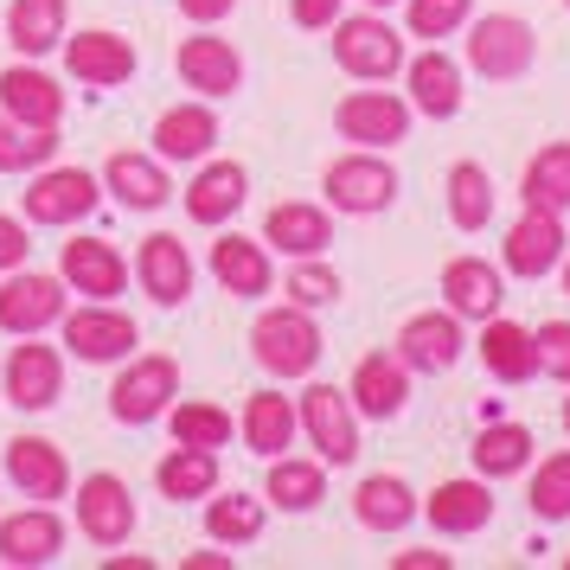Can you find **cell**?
I'll return each instance as SVG.
<instances>
[{"label":"cell","instance_id":"cell-1","mask_svg":"<svg viewBox=\"0 0 570 570\" xmlns=\"http://www.w3.org/2000/svg\"><path fill=\"white\" fill-rule=\"evenodd\" d=\"M321 353H327L321 321L308 308H295V302H276V308H263L250 321V360L269 379H308L314 365H321Z\"/></svg>","mask_w":570,"mask_h":570},{"label":"cell","instance_id":"cell-2","mask_svg":"<svg viewBox=\"0 0 570 570\" xmlns=\"http://www.w3.org/2000/svg\"><path fill=\"white\" fill-rule=\"evenodd\" d=\"M404 58H411V46H404V32L391 27L385 13H340L334 20V65L346 71L353 83H391L404 78Z\"/></svg>","mask_w":570,"mask_h":570},{"label":"cell","instance_id":"cell-3","mask_svg":"<svg viewBox=\"0 0 570 570\" xmlns=\"http://www.w3.org/2000/svg\"><path fill=\"white\" fill-rule=\"evenodd\" d=\"M321 199L334 206V218H379V212L397 206V167L379 148H346V155L327 160Z\"/></svg>","mask_w":570,"mask_h":570},{"label":"cell","instance_id":"cell-4","mask_svg":"<svg viewBox=\"0 0 570 570\" xmlns=\"http://www.w3.org/2000/svg\"><path fill=\"white\" fill-rule=\"evenodd\" d=\"M97 206H104V174L58 167V160H46L39 174H27V193H20V218L27 225H46V232H71Z\"/></svg>","mask_w":570,"mask_h":570},{"label":"cell","instance_id":"cell-5","mask_svg":"<svg viewBox=\"0 0 570 570\" xmlns=\"http://www.w3.org/2000/svg\"><path fill=\"white\" fill-rule=\"evenodd\" d=\"M180 397V360L174 353H129L122 372L109 379V416L122 430H148Z\"/></svg>","mask_w":570,"mask_h":570},{"label":"cell","instance_id":"cell-6","mask_svg":"<svg viewBox=\"0 0 570 570\" xmlns=\"http://www.w3.org/2000/svg\"><path fill=\"white\" fill-rule=\"evenodd\" d=\"M416 109L404 90H385V83H360V90H346L334 104V135L340 141H353V148H379L391 155L404 135H411Z\"/></svg>","mask_w":570,"mask_h":570},{"label":"cell","instance_id":"cell-7","mask_svg":"<svg viewBox=\"0 0 570 570\" xmlns=\"http://www.w3.org/2000/svg\"><path fill=\"white\" fill-rule=\"evenodd\" d=\"M539 65V32L519 13H474L468 20V71L488 83H519Z\"/></svg>","mask_w":570,"mask_h":570},{"label":"cell","instance_id":"cell-8","mask_svg":"<svg viewBox=\"0 0 570 570\" xmlns=\"http://www.w3.org/2000/svg\"><path fill=\"white\" fill-rule=\"evenodd\" d=\"M58 340H65V353L83 360V365H122L135 346H141V327H135V314L116 308V302H83V308H65Z\"/></svg>","mask_w":570,"mask_h":570},{"label":"cell","instance_id":"cell-9","mask_svg":"<svg viewBox=\"0 0 570 570\" xmlns=\"http://www.w3.org/2000/svg\"><path fill=\"white\" fill-rule=\"evenodd\" d=\"M58 58H65V78H71V83H90V90H122V83H135V71H141L135 39H129V32H116V27L65 32Z\"/></svg>","mask_w":570,"mask_h":570},{"label":"cell","instance_id":"cell-10","mask_svg":"<svg viewBox=\"0 0 570 570\" xmlns=\"http://www.w3.org/2000/svg\"><path fill=\"white\" fill-rule=\"evenodd\" d=\"M295 416H302V436L314 442V455L327 468H353L360 462V411L340 385H321L314 379L302 397H295Z\"/></svg>","mask_w":570,"mask_h":570},{"label":"cell","instance_id":"cell-11","mask_svg":"<svg viewBox=\"0 0 570 570\" xmlns=\"http://www.w3.org/2000/svg\"><path fill=\"white\" fill-rule=\"evenodd\" d=\"M71 308V288L65 276H46V269H7L0 276V334L27 340V334H52Z\"/></svg>","mask_w":570,"mask_h":570},{"label":"cell","instance_id":"cell-12","mask_svg":"<svg viewBox=\"0 0 570 570\" xmlns=\"http://www.w3.org/2000/svg\"><path fill=\"white\" fill-rule=\"evenodd\" d=\"M0 391H7L13 411H27V416L58 411V397H65V346H46V334H27L7 353Z\"/></svg>","mask_w":570,"mask_h":570},{"label":"cell","instance_id":"cell-13","mask_svg":"<svg viewBox=\"0 0 570 570\" xmlns=\"http://www.w3.org/2000/svg\"><path fill=\"white\" fill-rule=\"evenodd\" d=\"M58 276H65V288L83 295V302H122L129 283H135L129 257H122L109 237H90V232H78V237L58 244Z\"/></svg>","mask_w":570,"mask_h":570},{"label":"cell","instance_id":"cell-14","mask_svg":"<svg viewBox=\"0 0 570 570\" xmlns=\"http://www.w3.org/2000/svg\"><path fill=\"white\" fill-rule=\"evenodd\" d=\"M71 507H78V532L97 551H122V544L135 539V525H141V513H135V493L122 474H83L78 488H71Z\"/></svg>","mask_w":570,"mask_h":570},{"label":"cell","instance_id":"cell-15","mask_svg":"<svg viewBox=\"0 0 570 570\" xmlns=\"http://www.w3.org/2000/svg\"><path fill=\"white\" fill-rule=\"evenodd\" d=\"M135 288L155 302V308H186V295H193V276H199V263H193V250H186V237L174 232H148L141 244H135Z\"/></svg>","mask_w":570,"mask_h":570},{"label":"cell","instance_id":"cell-16","mask_svg":"<svg viewBox=\"0 0 570 570\" xmlns=\"http://www.w3.org/2000/svg\"><path fill=\"white\" fill-rule=\"evenodd\" d=\"M468 353V321L449 308H423L397 327V360L411 365V379H442Z\"/></svg>","mask_w":570,"mask_h":570},{"label":"cell","instance_id":"cell-17","mask_svg":"<svg viewBox=\"0 0 570 570\" xmlns=\"http://www.w3.org/2000/svg\"><path fill=\"white\" fill-rule=\"evenodd\" d=\"M404 97L423 122H455L468 104V71L455 52H442V46H423V52L404 58Z\"/></svg>","mask_w":570,"mask_h":570},{"label":"cell","instance_id":"cell-18","mask_svg":"<svg viewBox=\"0 0 570 570\" xmlns=\"http://www.w3.org/2000/svg\"><path fill=\"white\" fill-rule=\"evenodd\" d=\"M174 71H180V83L193 97H206V104H225V97L244 90V52H237L232 39H218L212 27L186 32L180 52H174Z\"/></svg>","mask_w":570,"mask_h":570},{"label":"cell","instance_id":"cell-19","mask_svg":"<svg viewBox=\"0 0 570 570\" xmlns=\"http://www.w3.org/2000/svg\"><path fill=\"white\" fill-rule=\"evenodd\" d=\"M180 206H186V218H193V225L225 232L237 212L250 206V167H244V160L206 155V160H199V174L180 186Z\"/></svg>","mask_w":570,"mask_h":570},{"label":"cell","instance_id":"cell-20","mask_svg":"<svg viewBox=\"0 0 570 570\" xmlns=\"http://www.w3.org/2000/svg\"><path fill=\"white\" fill-rule=\"evenodd\" d=\"M65 544H71V525L46 500L0 519V570H46L65 558Z\"/></svg>","mask_w":570,"mask_h":570},{"label":"cell","instance_id":"cell-21","mask_svg":"<svg viewBox=\"0 0 570 570\" xmlns=\"http://www.w3.org/2000/svg\"><path fill=\"white\" fill-rule=\"evenodd\" d=\"M564 218L558 212H532L519 206V218L507 225V237H500V269L507 276H519V283H539V276H551L558 263H564Z\"/></svg>","mask_w":570,"mask_h":570},{"label":"cell","instance_id":"cell-22","mask_svg":"<svg viewBox=\"0 0 570 570\" xmlns=\"http://www.w3.org/2000/svg\"><path fill=\"white\" fill-rule=\"evenodd\" d=\"M0 462H7V481H13V488L27 493V500H46V507H52V500H71V488H78V481H71V455H65L52 436H39V430L13 436Z\"/></svg>","mask_w":570,"mask_h":570},{"label":"cell","instance_id":"cell-23","mask_svg":"<svg viewBox=\"0 0 570 570\" xmlns=\"http://www.w3.org/2000/svg\"><path fill=\"white\" fill-rule=\"evenodd\" d=\"M0 116L20 129H58L65 122V90L39 58H20L0 71Z\"/></svg>","mask_w":570,"mask_h":570},{"label":"cell","instance_id":"cell-24","mask_svg":"<svg viewBox=\"0 0 570 570\" xmlns=\"http://www.w3.org/2000/svg\"><path fill=\"white\" fill-rule=\"evenodd\" d=\"M423 519L436 525L442 539H474V532H488L493 525V481L488 474H449L436 488L423 493Z\"/></svg>","mask_w":570,"mask_h":570},{"label":"cell","instance_id":"cell-25","mask_svg":"<svg viewBox=\"0 0 570 570\" xmlns=\"http://www.w3.org/2000/svg\"><path fill=\"white\" fill-rule=\"evenodd\" d=\"M442 308L449 314H462V321H493V314L507 308V269L488 257H449L442 263Z\"/></svg>","mask_w":570,"mask_h":570},{"label":"cell","instance_id":"cell-26","mask_svg":"<svg viewBox=\"0 0 570 570\" xmlns=\"http://www.w3.org/2000/svg\"><path fill=\"white\" fill-rule=\"evenodd\" d=\"M263 244H269V257H327L334 250V206L321 199H283V206H269L263 218Z\"/></svg>","mask_w":570,"mask_h":570},{"label":"cell","instance_id":"cell-27","mask_svg":"<svg viewBox=\"0 0 570 570\" xmlns=\"http://www.w3.org/2000/svg\"><path fill=\"white\" fill-rule=\"evenodd\" d=\"M212 283L237 295V302H263L276 288V263H269V244L244 232H218L212 244Z\"/></svg>","mask_w":570,"mask_h":570},{"label":"cell","instance_id":"cell-28","mask_svg":"<svg viewBox=\"0 0 570 570\" xmlns=\"http://www.w3.org/2000/svg\"><path fill=\"white\" fill-rule=\"evenodd\" d=\"M346 397H353L360 423H391L411 404V365L397 360V353H365L353 365V379H346Z\"/></svg>","mask_w":570,"mask_h":570},{"label":"cell","instance_id":"cell-29","mask_svg":"<svg viewBox=\"0 0 570 570\" xmlns=\"http://www.w3.org/2000/svg\"><path fill=\"white\" fill-rule=\"evenodd\" d=\"M237 436H244V449L250 455H263V462H276V455H288L295 449V436H302V416H295V397L276 385H263L244 397V411H237Z\"/></svg>","mask_w":570,"mask_h":570},{"label":"cell","instance_id":"cell-30","mask_svg":"<svg viewBox=\"0 0 570 570\" xmlns=\"http://www.w3.org/2000/svg\"><path fill=\"white\" fill-rule=\"evenodd\" d=\"M104 193L129 212H160L174 199V180H167V160L141 155V148H116L104 160Z\"/></svg>","mask_w":570,"mask_h":570},{"label":"cell","instance_id":"cell-31","mask_svg":"<svg viewBox=\"0 0 570 570\" xmlns=\"http://www.w3.org/2000/svg\"><path fill=\"white\" fill-rule=\"evenodd\" d=\"M474 353H481L493 385H532V379H539V340H532V327H519V321H507V314L481 321Z\"/></svg>","mask_w":570,"mask_h":570},{"label":"cell","instance_id":"cell-32","mask_svg":"<svg viewBox=\"0 0 570 570\" xmlns=\"http://www.w3.org/2000/svg\"><path fill=\"white\" fill-rule=\"evenodd\" d=\"M212 141H218V109L206 97H193V104H174L155 116V155L160 160H199L212 155Z\"/></svg>","mask_w":570,"mask_h":570},{"label":"cell","instance_id":"cell-33","mask_svg":"<svg viewBox=\"0 0 570 570\" xmlns=\"http://www.w3.org/2000/svg\"><path fill=\"white\" fill-rule=\"evenodd\" d=\"M416 488L404 474H365L360 488H353V519H360L365 532H379V539H397L404 525L416 519Z\"/></svg>","mask_w":570,"mask_h":570},{"label":"cell","instance_id":"cell-34","mask_svg":"<svg viewBox=\"0 0 570 570\" xmlns=\"http://www.w3.org/2000/svg\"><path fill=\"white\" fill-rule=\"evenodd\" d=\"M263 500H269V513H314L327 500V462L321 455H276L263 474Z\"/></svg>","mask_w":570,"mask_h":570},{"label":"cell","instance_id":"cell-35","mask_svg":"<svg viewBox=\"0 0 570 570\" xmlns=\"http://www.w3.org/2000/svg\"><path fill=\"white\" fill-rule=\"evenodd\" d=\"M71 32V0H13L7 7V46L20 58H52Z\"/></svg>","mask_w":570,"mask_h":570},{"label":"cell","instance_id":"cell-36","mask_svg":"<svg viewBox=\"0 0 570 570\" xmlns=\"http://www.w3.org/2000/svg\"><path fill=\"white\" fill-rule=\"evenodd\" d=\"M532 430L525 423H507V416H488L481 423V436H474V449H468V462H474V474H488V481H513V474H525L532 468Z\"/></svg>","mask_w":570,"mask_h":570},{"label":"cell","instance_id":"cell-37","mask_svg":"<svg viewBox=\"0 0 570 570\" xmlns=\"http://www.w3.org/2000/svg\"><path fill=\"white\" fill-rule=\"evenodd\" d=\"M519 206L532 212H570V141H544L519 174Z\"/></svg>","mask_w":570,"mask_h":570},{"label":"cell","instance_id":"cell-38","mask_svg":"<svg viewBox=\"0 0 570 570\" xmlns=\"http://www.w3.org/2000/svg\"><path fill=\"white\" fill-rule=\"evenodd\" d=\"M442 186H449V225L462 237L488 232L493 225V174L488 167H481V160H455Z\"/></svg>","mask_w":570,"mask_h":570},{"label":"cell","instance_id":"cell-39","mask_svg":"<svg viewBox=\"0 0 570 570\" xmlns=\"http://www.w3.org/2000/svg\"><path fill=\"white\" fill-rule=\"evenodd\" d=\"M155 488L167 500H206L218 488V449H193V442H174L155 462Z\"/></svg>","mask_w":570,"mask_h":570},{"label":"cell","instance_id":"cell-40","mask_svg":"<svg viewBox=\"0 0 570 570\" xmlns=\"http://www.w3.org/2000/svg\"><path fill=\"white\" fill-rule=\"evenodd\" d=\"M263 525H269V500H257V493H218L212 500L206 493V539L212 544H257Z\"/></svg>","mask_w":570,"mask_h":570},{"label":"cell","instance_id":"cell-41","mask_svg":"<svg viewBox=\"0 0 570 570\" xmlns=\"http://www.w3.org/2000/svg\"><path fill=\"white\" fill-rule=\"evenodd\" d=\"M167 430H174V442H193V449H225L237 436V416L225 404H212V397H174Z\"/></svg>","mask_w":570,"mask_h":570},{"label":"cell","instance_id":"cell-42","mask_svg":"<svg viewBox=\"0 0 570 570\" xmlns=\"http://www.w3.org/2000/svg\"><path fill=\"white\" fill-rule=\"evenodd\" d=\"M525 507H532L539 525H564L570 519V449L532 462V474H525Z\"/></svg>","mask_w":570,"mask_h":570},{"label":"cell","instance_id":"cell-43","mask_svg":"<svg viewBox=\"0 0 570 570\" xmlns=\"http://www.w3.org/2000/svg\"><path fill=\"white\" fill-rule=\"evenodd\" d=\"M283 295L295 302V308H308V314L334 308L340 302V269L327 257H295L288 263V276H283Z\"/></svg>","mask_w":570,"mask_h":570},{"label":"cell","instance_id":"cell-44","mask_svg":"<svg viewBox=\"0 0 570 570\" xmlns=\"http://www.w3.org/2000/svg\"><path fill=\"white\" fill-rule=\"evenodd\" d=\"M46 160H58V129H20L0 116V174H39Z\"/></svg>","mask_w":570,"mask_h":570},{"label":"cell","instance_id":"cell-45","mask_svg":"<svg viewBox=\"0 0 570 570\" xmlns=\"http://www.w3.org/2000/svg\"><path fill=\"white\" fill-rule=\"evenodd\" d=\"M474 20V0H404V27L411 39H455V32Z\"/></svg>","mask_w":570,"mask_h":570},{"label":"cell","instance_id":"cell-46","mask_svg":"<svg viewBox=\"0 0 570 570\" xmlns=\"http://www.w3.org/2000/svg\"><path fill=\"white\" fill-rule=\"evenodd\" d=\"M532 340H539V379L570 391V321H539Z\"/></svg>","mask_w":570,"mask_h":570},{"label":"cell","instance_id":"cell-47","mask_svg":"<svg viewBox=\"0 0 570 570\" xmlns=\"http://www.w3.org/2000/svg\"><path fill=\"white\" fill-rule=\"evenodd\" d=\"M27 257H32V225L0 212V276L7 269H27Z\"/></svg>","mask_w":570,"mask_h":570},{"label":"cell","instance_id":"cell-48","mask_svg":"<svg viewBox=\"0 0 570 570\" xmlns=\"http://www.w3.org/2000/svg\"><path fill=\"white\" fill-rule=\"evenodd\" d=\"M340 13H346V0H288V20L302 32H334Z\"/></svg>","mask_w":570,"mask_h":570},{"label":"cell","instance_id":"cell-49","mask_svg":"<svg viewBox=\"0 0 570 570\" xmlns=\"http://www.w3.org/2000/svg\"><path fill=\"white\" fill-rule=\"evenodd\" d=\"M174 7H180L193 27H225V20L237 13V0H174Z\"/></svg>","mask_w":570,"mask_h":570},{"label":"cell","instance_id":"cell-50","mask_svg":"<svg viewBox=\"0 0 570 570\" xmlns=\"http://www.w3.org/2000/svg\"><path fill=\"white\" fill-rule=\"evenodd\" d=\"M391 570H455V558H449V551H430V544H416V551H397Z\"/></svg>","mask_w":570,"mask_h":570},{"label":"cell","instance_id":"cell-51","mask_svg":"<svg viewBox=\"0 0 570 570\" xmlns=\"http://www.w3.org/2000/svg\"><path fill=\"white\" fill-rule=\"evenodd\" d=\"M232 564H237V558H232V544H225V551H193L180 570H232Z\"/></svg>","mask_w":570,"mask_h":570},{"label":"cell","instance_id":"cell-52","mask_svg":"<svg viewBox=\"0 0 570 570\" xmlns=\"http://www.w3.org/2000/svg\"><path fill=\"white\" fill-rule=\"evenodd\" d=\"M360 7H372V13H385V7H397V0H360Z\"/></svg>","mask_w":570,"mask_h":570},{"label":"cell","instance_id":"cell-53","mask_svg":"<svg viewBox=\"0 0 570 570\" xmlns=\"http://www.w3.org/2000/svg\"><path fill=\"white\" fill-rule=\"evenodd\" d=\"M558 269H564V295H570V250H564V263H558Z\"/></svg>","mask_w":570,"mask_h":570},{"label":"cell","instance_id":"cell-54","mask_svg":"<svg viewBox=\"0 0 570 570\" xmlns=\"http://www.w3.org/2000/svg\"><path fill=\"white\" fill-rule=\"evenodd\" d=\"M564 436H570V397H564Z\"/></svg>","mask_w":570,"mask_h":570},{"label":"cell","instance_id":"cell-55","mask_svg":"<svg viewBox=\"0 0 570 570\" xmlns=\"http://www.w3.org/2000/svg\"><path fill=\"white\" fill-rule=\"evenodd\" d=\"M564 570H570V558H564Z\"/></svg>","mask_w":570,"mask_h":570},{"label":"cell","instance_id":"cell-56","mask_svg":"<svg viewBox=\"0 0 570 570\" xmlns=\"http://www.w3.org/2000/svg\"><path fill=\"white\" fill-rule=\"evenodd\" d=\"M564 7H570V0H564Z\"/></svg>","mask_w":570,"mask_h":570}]
</instances>
